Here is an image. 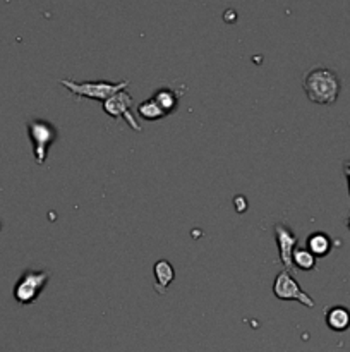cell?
Returning a JSON list of instances; mask_svg holds the SVG:
<instances>
[{
  "label": "cell",
  "instance_id": "obj_6",
  "mask_svg": "<svg viewBox=\"0 0 350 352\" xmlns=\"http://www.w3.org/2000/svg\"><path fill=\"white\" fill-rule=\"evenodd\" d=\"M132 108V97L127 90L118 91L117 95H114L112 98H108L107 102L103 104V110L105 114L110 115L112 119H124L127 122V126L131 129H134L136 132H141L142 128L136 117L132 115L131 112Z\"/></svg>",
  "mask_w": 350,
  "mask_h": 352
},
{
  "label": "cell",
  "instance_id": "obj_16",
  "mask_svg": "<svg viewBox=\"0 0 350 352\" xmlns=\"http://www.w3.org/2000/svg\"><path fill=\"white\" fill-rule=\"evenodd\" d=\"M0 227H2V224H0Z\"/></svg>",
  "mask_w": 350,
  "mask_h": 352
},
{
  "label": "cell",
  "instance_id": "obj_2",
  "mask_svg": "<svg viewBox=\"0 0 350 352\" xmlns=\"http://www.w3.org/2000/svg\"><path fill=\"white\" fill-rule=\"evenodd\" d=\"M66 90L76 95L79 98H88V100H100L107 102L118 91L127 90L129 81H73V80H60Z\"/></svg>",
  "mask_w": 350,
  "mask_h": 352
},
{
  "label": "cell",
  "instance_id": "obj_10",
  "mask_svg": "<svg viewBox=\"0 0 350 352\" xmlns=\"http://www.w3.org/2000/svg\"><path fill=\"white\" fill-rule=\"evenodd\" d=\"M305 249H309L316 258H323L332 253L333 241L326 232H312L305 242Z\"/></svg>",
  "mask_w": 350,
  "mask_h": 352
},
{
  "label": "cell",
  "instance_id": "obj_9",
  "mask_svg": "<svg viewBox=\"0 0 350 352\" xmlns=\"http://www.w3.org/2000/svg\"><path fill=\"white\" fill-rule=\"evenodd\" d=\"M326 325L333 331H347L350 328V309L345 306H332L326 309Z\"/></svg>",
  "mask_w": 350,
  "mask_h": 352
},
{
  "label": "cell",
  "instance_id": "obj_4",
  "mask_svg": "<svg viewBox=\"0 0 350 352\" xmlns=\"http://www.w3.org/2000/svg\"><path fill=\"white\" fill-rule=\"evenodd\" d=\"M50 280L47 270H26L14 285V299L21 304H33Z\"/></svg>",
  "mask_w": 350,
  "mask_h": 352
},
{
  "label": "cell",
  "instance_id": "obj_15",
  "mask_svg": "<svg viewBox=\"0 0 350 352\" xmlns=\"http://www.w3.org/2000/svg\"><path fill=\"white\" fill-rule=\"evenodd\" d=\"M347 227H349V231H350V218H349V220H347Z\"/></svg>",
  "mask_w": 350,
  "mask_h": 352
},
{
  "label": "cell",
  "instance_id": "obj_3",
  "mask_svg": "<svg viewBox=\"0 0 350 352\" xmlns=\"http://www.w3.org/2000/svg\"><path fill=\"white\" fill-rule=\"evenodd\" d=\"M28 129L29 141L33 145V155L38 165H43L49 156L50 145H53L57 139V129L52 122L43 121V119H32L26 124Z\"/></svg>",
  "mask_w": 350,
  "mask_h": 352
},
{
  "label": "cell",
  "instance_id": "obj_14",
  "mask_svg": "<svg viewBox=\"0 0 350 352\" xmlns=\"http://www.w3.org/2000/svg\"><path fill=\"white\" fill-rule=\"evenodd\" d=\"M343 174H345L347 186H349V196H350V160H345V162H343Z\"/></svg>",
  "mask_w": 350,
  "mask_h": 352
},
{
  "label": "cell",
  "instance_id": "obj_12",
  "mask_svg": "<svg viewBox=\"0 0 350 352\" xmlns=\"http://www.w3.org/2000/svg\"><path fill=\"white\" fill-rule=\"evenodd\" d=\"M316 256L312 255L309 249L305 248H295L294 256H292V263H294V268L302 270V272H311L316 268Z\"/></svg>",
  "mask_w": 350,
  "mask_h": 352
},
{
  "label": "cell",
  "instance_id": "obj_5",
  "mask_svg": "<svg viewBox=\"0 0 350 352\" xmlns=\"http://www.w3.org/2000/svg\"><path fill=\"white\" fill-rule=\"evenodd\" d=\"M273 294L277 299L280 301H297V303L304 304L305 307H314V299L309 296L308 292L302 290L297 280L292 277L288 270H280L273 280Z\"/></svg>",
  "mask_w": 350,
  "mask_h": 352
},
{
  "label": "cell",
  "instance_id": "obj_13",
  "mask_svg": "<svg viewBox=\"0 0 350 352\" xmlns=\"http://www.w3.org/2000/svg\"><path fill=\"white\" fill-rule=\"evenodd\" d=\"M138 115L141 119H145V121H149V122L160 121V119L165 117L163 110L158 107V104H156L153 98H149V100H145L142 104H139Z\"/></svg>",
  "mask_w": 350,
  "mask_h": 352
},
{
  "label": "cell",
  "instance_id": "obj_1",
  "mask_svg": "<svg viewBox=\"0 0 350 352\" xmlns=\"http://www.w3.org/2000/svg\"><path fill=\"white\" fill-rule=\"evenodd\" d=\"M302 88L309 100L314 104L333 105L342 91V81L335 71L325 66H316L305 73Z\"/></svg>",
  "mask_w": 350,
  "mask_h": 352
},
{
  "label": "cell",
  "instance_id": "obj_11",
  "mask_svg": "<svg viewBox=\"0 0 350 352\" xmlns=\"http://www.w3.org/2000/svg\"><path fill=\"white\" fill-rule=\"evenodd\" d=\"M153 100L158 104V107L162 108L163 114L165 115L173 114V112L177 110V107H179L177 93H175L173 90H170V88H162V90L155 91V95H153Z\"/></svg>",
  "mask_w": 350,
  "mask_h": 352
},
{
  "label": "cell",
  "instance_id": "obj_8",
  "mask_svg": "<svg viewBox=\"0 0 350 352\" xmlns=\"http://www.w3.org/2000/svg\"><path fill=\"white\" fill-rule=\"evenodd\" d=\"M153 273H155V290L158 294H165L170 283L175 279V270H173L172 263L168 259H158L153 266Z\"/></svg>",
  "mask_w": 350,
  "mask_h": 352
},
{
  "label": "cell",
  "instance_id": "obj_7",
  "mask_svg": "<svg viewBox=\"0 0 350 352\" xmlns=\"http://www.w3.org/2000/svg\"><path fill=\"white\" fill-rule=\"evenodd\" d=\"M275 231V237H277V244H278V256H280L282 265L285 266V270L290 272L294 268V263H292V256H294L295 248H297V235L292 232L290 227H287L282 222H277L273 227Z\"/></svg>",
  "mask_w": 350,
  "mask_h": 352
}]
</instances>
